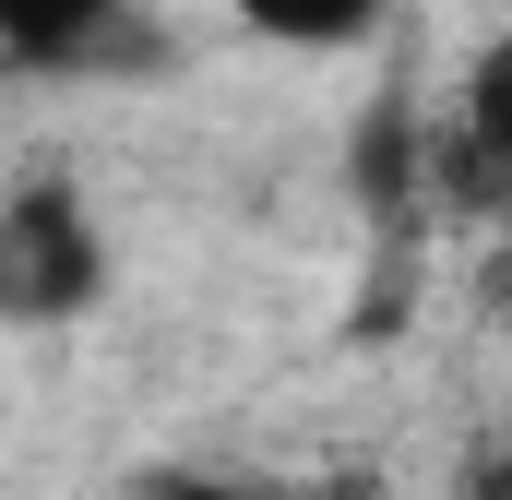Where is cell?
<instances>
[{
  "instance_id": "cell-1",
  "label": "cell",
  "mask_w": 512,
  "mask_h": 500,
  "mask_svg": "<svg viewBox=\"0 0 512 500\" xmlns=\"http://www.w3.org/2000/svg\"><path fill=\"white\" fill-rule=\"evenodd\" d=\"M108 286V239L84 215L72 179H0V322L48 334L72 310H96Z\"/></svg>"
},
{
  "instance_id": "cell-2",
  "label": "cell",
  "mask_w": 512,
  "mask_h": 500,
  "mask_svg": "<svg viewBox=\"0 0 512 500\" xmlns=\"http://www.w3.org/2000/svg\"><path fill=\"white\" fill-rule=\"evenodd\" d=\"M131 0H0V60L24 72H84L108 36H120Z\"/></svg>"
},
{
  "instance_id": "cell-3",
  "label": "cell",
  "mask_w": 512,
  "mask_h": 500,
  "mask_svg": "<svg viewBox=\"0 0 512 500\" xmlns=\"http://www.w3.org/2000/svg\"><path fill=\"white\" fill-rule=\"evenodd\" d=\"M239 24L274 48H358L382 24V0H239Z\"/></svg>"
},
{
  "instance_id": "cell-4",
  "label": "cell",
  "mask_w": 512,
  "mask_h": 500,
  "mask_svg": "<svg viewBox=\"0 0 512 500\" xmlns=\"http://www.w3.org/2000/svg\"><path fill=\"white\" fill-rule=\"evenodd\" d=\"M322 500H382V489H358V477H346V489H322Z\"/></svg>"
}]
</instances>
